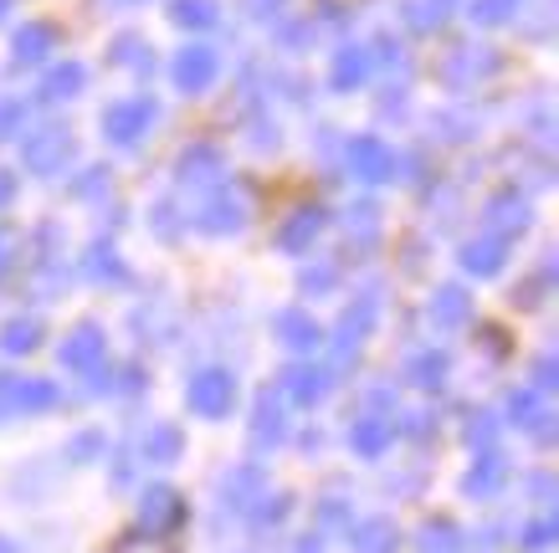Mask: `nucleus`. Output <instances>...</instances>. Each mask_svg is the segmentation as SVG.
I'll use <instances>...</instances> for the list:
<instances>
[{"instance_id": "nucleus-1", "label": "nucleus", "mask_w": 559, "mask_h": 553, "mask_svg": "<svg viewBox=\"0 0 559 553\" xmlns=\"http://www.w3.org/2000/svg\"><path fill=\"white\" fill-rule=\"evenodd\" d=\"M252 216V190H237V184H216L211 195L201 201L195 211V226L211 236H226V231H241Z\"/></svg>"}, {"instance_id": "nucleus-2", "label": "nucleus", "mask_w": 559, "mask_h": 553, "mask_svg": "<svg viewBox=\"0 0 559 553\" xmlns=\"http://www.w3.org/2000/svg\"><path fill=\"white\" fill-rule=\"evenodd\" d=\"M150 129H154V103L150 98H123L103 113V134H108V144H123V149L139 144Z\"/></svg>"}, {"instance_id": "nucleus-3", "label": "nucleus", "mask_w": 559, "mask_h": 553, "mask_svg": "<svg viewBox=\"0 0 559 553\" xmlns=\"http://www.w3.org/2000/svg\"><path fill=\"white\" fill-rule=\"evenodd\" d=\"M21 159H26L32 175H57V169L72 159V134L62 129V123H47V129H36V134L26 139Z\"/></svg>"}, {"instance_id": "nucleus-4", "label": "nucleus", "mask_w": 559, "mask_h": 553, "mask_svg": "<svg viewBox=\"0 0 559 553\" xmlns=\"http://www.w3.org/2000/svg\"><path fill=\"white\" fill-rule=\"evenodd\" d=\"M395 149H390L385 139H374V134H365V139H355L349 144V169H355L365 184H380V180H395Z\"/></svg>"}, {"instance_id": "nucleus-5", "label": "nucleus", "mask_w": 559, "mask_h": 553, "mask_svg": "<svg viewBox=\"0 0 559 553\" xmlns=\"http://www.w3.org/2000/svg\"><path fill=\"white\" fill-rule=\"evenodd\" d=\"M216 72H221V57L211 47H186L180 57H175V87L190 93V98L216 83Z\"/></svg>"}, {"instance_id": "nucleus-6", "label": "nucleus", "mask_w": 559, "mask_h": 553, "mask_svg": "<svg viewBox=\"0 0 559 553\" xmlns=\"http://www.w3.org/2000/svg\"><path fill=\"white\" fill-rule=\"evenodd\" d=\"M492 68V57H483L477 47H452L441 57V83L452 87V93H467V87L483 83V72Z\"/></svg>"}, {"instance_id": "nucleus-7", "label": "nucleus", "mask_w": 559, "mask_h": 553, "mask_svg": "<svg viewBox=\"0 0 559 553\" xmlns=\"http://www.w3.org/2000/svg\"><path fill=\"white\" fill-rule=\"evenodd\" d=\"M190 405H195L201 416H226V410L237 405V380L211 369V374H201V380L190 385Z\"/></svg>"}, {"instance_id": "nucleus-8", "label": "nucleus", "mask_w": 559, "mask_h": 553, "mask_svg": "<svg viewBox=\"0 0 559 553\" xmlns=\"http://www.w3.org/2000/svg\"><path fill=\"white\" fill-rule=\"evenodd\" d=\"M488 236H498V241H509V236H519L528 226V201L524 195H513V190H503V195H492L488 201Z\"/></svg>"}, {"instance_id": "nucleus-9", "label": "nucleus", "mask_w": 559, "mask_h": 553, "mask_svg": "<svg viewBox=\"0 0 559 553\" xmlns=\"http://www.w3.org/2000/svg\"><path fill=\"white\" fill-rule=\"evenodd\" d=\"M319 231H323V211H313V205H304V211H293L283 226H277V247L283 252H308L313 241H319Z\"/></svg>"}, {"instance_id": "nucleus-10", "label": "nucleus", "mask_w": 559, "mask_h": 553, "mask_svg": "<svg viewBox=\"0 0 559 553\" xmlns=\"http://www.w3.org/2000/svg\"><path fill=\"white\" fill-rule=\"evenodd\" d=\"M374 68V51L370 47H344L340 57H334V72H329V83L340 87V93H349V87H359L365 77H370Z\"/></svg>"}, {"instance_id": "nucleus-11", "label": "nucleus", "mask_w": 559, "mask_h": 553, "mask_svg": "<svg viewBox=\"0 0 559 553\" xmlns=\"http://www.w3.org/2000/svg\"><path fill=\"white\" fill-rule=\"evenodd\" d=\"M83 83H87V72L78 68V62H57V68L41 77V103H68V98H78V93H83Z\"/></svg>"}, {"instance_id": "nucleus-12", "label": "nucleus", "mask_w": 559, "mask_h": 553, "mask_svg": "<svg viewBox=\"0 0 559 553\" xmlns=\"http://www.w3.org/2000/svg\"><path fill=\"white\" fill-rule=\"evenodd\" d=\"M221 175V149L216 144H195V149H186V159H180V184H216Z\"/></svg>"}, {"instance_id": "nucleus-13", "label": "nucleus", "mask_w": 559, "mask_h": 553, "mask_svg": "<svg viewBox=\"0 0 559 553\" xmlns=\"http://www.w3.org/2000/svg\"><path fill=\"white\" fill-rule=\"evenodd\" d=\"M51 47H57V32H51L47 21H36V26H21V32H16V62H21V68L47 62Z\"/></svg>"}, {"instance_id": "nucleus-14", "label": "nucleus", "mask_w": 559, "mask_h": 553, "mask_svg": "<svg viewBox=\"0 0 559 553\" xmlns=\"http://www.w3.org/2000/svg\"><path fill=\"white\" fill-rule=\"evenodd\" d=\"M277 338L288 349H313L319 344V323L308 318V313H298V308H288V313H277Z\"/></svg>"}, {"instance_id": "nucleus-15", "label": "nucleus", "mask_w": 559, "mask_h": 553, "mask_svg": "<svg viewBox=\"0 0 559 553\" xmlns=\"http://www.w3.org/2000/svg\"><path fill=\"white\" fill-rule=\"evenodd\" d=\"M462 267H467V272H483V277H492V272L503 267V241H498V236L467 241V247H462Z\"/></svg>"}, {"instance_id": "nucleus-16", "label": "nucleus", "mask_w": 559, "mask_h": 553, "mask_svg": "<svg viewBox=\"0 0 559 553\" xmlns=\"http://www.w3.org/2000/svg\"><path fill=\"white\" fill-rule=\"evenodd\" d=\"M62 359H68L72 369H87V364H98L103 359V334L87 323V328H78V334L68 338V349H62Z\"/></svg>"}, {"instance_id": "nucleus-17", "label": "nucleus", "mask_w": 559, "mask_h": 553, "mask_svg": "<svg viewBox=\"0 0 559 553\" xmlns=\"http://www.w3.org/2000/svg\"><path fill=\"white\" fill-rule=\"evenodd\" d=\"M170 16H175V26H195V32H211V26L221 21L216 0H175Z\"/></svg>"}, {"instance_id": "nucleus-18", "label": "nucleus", "mask_w": 559, "mask_h": 553, "mask_svg": "<svg viewBox=\"0 0 559 553\" xmlns=\"http://www.w3.org/2000/svg\"><path fill=\"white\" fill-rule=\"evenodd\" d=\"M447 16H452V0H411V5H406V26H411V32H437Z\"/></svg>"}, {"instance_id": "nucleus-19", "label": "nucleus", "mask_w": 559, "mask_h": 553, "mask_svg": "<svg viewBox=\"0 0 559 553\" xmlns=\"http://www.w3.org/2000/svg\"><path fill=\"white\" fill-rule=\"evenodd\" d=\"M431 318L441 323V328H457V323H467V292H457V287H447L437 302H431Z\"/></svg>"}, {"instance_id": "nucleus-20", "label": "nucleus", "mask_w": 559, "mask_h": 553, "mask_svg": "<svg viewBox=\"0 0 559 553\" xmlns=\"http://www.w3.org/2000/svg\"><path fill=\"white\" fill-rule=\"evenodd\" d=\"M524 11V0H473V21L477 26H503Z\"/></svg>"}, {"instance_id": "nucleus-21", "label": "nucleus", "mask_w": 559, "mask_h": 553, "mask_svg": "<svg viewBox=\"0 0 559 553\" xmlns=\"http://www.w3.org/2000/svg\"><path fill=\"white\" fill-rule=\"evenodd\" d=\"M390 543H395L390 522H365V528L355 533V549L359 553H390Z\"/></svg>"}, {"instance_id": "nucleus-22", "label": "nucleus", "mask_w": 559, "mask_h": 553, "mask_svg": "<svg viewBox=\"0 0 559 553\" xmlns=\"http://www.w3.org/2000/svg\"><path fill=\"white\" fill-rule=\"evenodd\" d=\"M288 395H293V400H319V395H323V374H319V369H293V374H288Z\"/></svg>"}, {"instance_id": "nucleus-23", "label": "nucleus", "mask_w": 559, "mask_h": 553, "mask_svg": "<svg viewBox=\"0 0 559 553\" xmlns=\"http://www.w3.org/2000/svg\"><path fill=\"white\" fill-rule=\"evenodd\" d=\"M83 272L87 277H98V282H108V277H123V267L108 256V247H93V252L83 256Z\"/></svg>"}, {"instance_id": "nucleus-24", "label": "nucleus", "mask_w": 559, "mask_h": 553, "mask_svg": "<svg viewBox=\"0 0 559 553\" xmlns=\"http://www.w3.org/2000/svg\"><path fill=\"white\" fill-rule=\"evenodd\" d=\"M36 334H41V328H36V323H26V318H16V323H5V334H0V344H5V349H36Z\"/></svg>"}, {"instance_id": "nucleus-25", "label": "nucleus", "mask_w": 559, "mask_h": 553, "mask_svg": "<svg viewBox=\"0 0 559 553\" xmlns=\"http://www.w3.org/2000/svg\"><path fill=\"white\" fill-rule=\"evenodd\" d=\"M150 456L154 461H170V456H180V431H170V425H159V431H150Z\"/></svg>"}, {"instance_id": "nucleus-26", "label": "nucleus", "mask_w": 559, "mask_h": 553, "mask_svg": "<svg viewBox=\"0 0 559 553\" xmlns=\"http://www.w3.org/2000/svg\"><path fill=\"white\" fill-rule=\"evenodd\" d=\"M114 553H175L165 538H150V533H129L114 543Z\"/></svg>"}, {"instance_id": "nucleus-27", "label": "nucleus", "mask_w": 559, "mask_h": 553, "mask_svg": "<svg viewBox=\"0 0 559 553\" xmlns=\"http://www.w3.org/2000/svg\"><path fill=\"white\" fill-rule=\"evenodd\" d=\"M21 262V236L11 226H0V282L11 277V267Z\"/></svg>"}, {"instance_id": "nucleus-28", "label": "nucleus", "mask_w": 559, "mask_h": 553, "mask_svg": "<svg viewBox=\"0 0 559 553\" xmlns=\"http://www.w3.org/2000/svg\"><path fill=\"white\" fill-rule=\"evenodd\" d=\"M421 553H457V533L452 528H426Z\"/></svg>"}, {"instance_id": "nucleus-29", "label": "nucleus", "mask_w": 559, "mask_h": 553, "mask_svg": "<svg viewBox=\"0 0 559 553\" xmlns=\"http://www.w3.org/2000/svg\"><path fill=\"white\" fill-rule=\"evenodd\" d=\"M385 425H355V446L359 452H380V446H385Z\"/></svg>"}, {"instance_id": "nucleus-30", "label": "nucleus", "mask_w": 559, "mask_h": 553, "mask_svg": "<svg viewBox=\"0 0 559 553\" xmlns=\"http://www.w3.org/2000/svg\"><path fill=\"white\" fill-rule=\"evenodd\" d=\"M441 374H447L441 353H426V359H416V380H421V385H441Z\"/></svg>"}, {"instance_id": "nucleus-31", "label": "nucleus", "mask_w": 559, "mask_h": 553, "mask_svg": "<svg viewBox=\"0 0 559 553\" xmlns=\"http://www.w3.org/2000/svg\"><path fill=\"white\" fill-rule=\"evenodd\" d=\"M114 57H119L123 68H144V41H139V36H123Z\"/></svg>"}, {"instance_id": "nucleus-32", "label": "nucleus", "mask_w": 559, "mask_h": 553, "mask_svg": "<svg viewBox=\"0 0 559 553\" xmlns=\"http://www.w3.org/2000/svg\"><path fill=\"white\" fill-rule=\"evenodd\" d=\"M21 118H26V108L21 103H0V139H11L21 129Z\"/></svg>"}, {"instance_id": "nucleus-33", "label": "nucleus", "mask_w": 559, "mask_h": 553, "mask_svg": "<svg viewBox=\"0 0 559 553\" xmlns=\"http://www.w3.org/2000/svg\"><path fill=\"white\" fill-rule=\"evenodd\" d=\"M175 492H150V518H175Z\"/></svg>"}, {"instance_id": "nucleus-34", "label": "nucleus", "mask_w": 559, "mask_h": 553, "mask_svg": "<svg viewBox=\"0 0 559 553\" xmlns=\"http://www.w3.org/2000/svg\"><path fill=\"white\" fill-rule=\"evenodd\" d=\"M498 477H503V467H498V456H488V467H477V471H473V482H467V486H492Z\"/></svg>"}, {"instance_id": "nucleus-35", "label": "nucleus", "mask_w": 559, "mask_h": 553, "mask_svg": "<svg viewBox=\"0 0 559 553\" xmlns=\"http://www.w3.org/2000/svg\"><path fill=\"white\" fill-rule=\"evenodd\" d=\"M549 533H555L549 522H539V528H528V533H524V549H544V543H549Z\"/></svg>"}, {"instance_id": "nucleus-36", "label": "nucleus", "mask_w": 559, "mask_h": 553, "mask_svg": "<svg viewBox=\"0 0 559 553\" xmlns=\"http://www.w3.org/2000/svg\"><path fill=\"white\" fill-rule=\"evenodd\" d=\"M11 201H16V175H5V169H0V211H5Z\"/></svg>"}, {"instance_id": "nucleus-37", "label": "nucleus", "mask_w": 559, "mask_h": 553, "mask_svg": "<svg viewBox=\"0 0 559 553\" xmlns=\"http://www.w3.org/2000/svg\"><path fill=\"white\" fill-rule=\"evenodd\" d=\"M241 5H247V16H272L283 0H241Z\"/></svg>"}, {"instance_id": "nucleus-38", "label": "nucleus", "mask_w": 559, "mask_h": 553, "mask_svg": "<svg viewBox=\"0 0 559 553\" xmlns=\"http://www.w3.org/2000/svg\"><path fill=\"white\" fill-rule=\"evenodd\" d=\"M298 553H323V549H319V543H304V549H298Z\"/></svg>"}, {"instance_id": "nucleus-39", "label": "nucleus", "mask_w": 559, "mask_h": 553, "mask_svg": "<svg viewBox=\"0 0 559 553\" xmlns=\"http://www.w3.org/2000/svg\"><path fill=\"white\" fill-rule=\"evenodd\" d=\"M5 11H11V0H0V21H5Z\"/></svg>"}, {"instance_id": "nucleus-40", "label": "nucleus", "mask_w": 559, "mask_h": 553, "mask_svg": "<svg viewBox=\"0 0 559 553\" xmlns=\"http://www.w3.org/2000/svg\"><path fill=\"white\" fill-rule=\"evenodd\" d=\"M0 553H11V549H5V543H0Z\"/></svg>"}]
</instances>
